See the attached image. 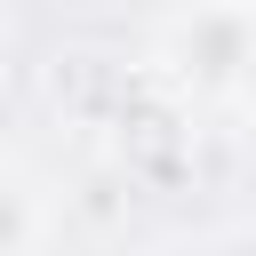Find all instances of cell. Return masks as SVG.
Returning a JSON list of instances; mask_svg holds the SVG:
<instances>
[{
  "mask_svg": "<svg viewBox=\"0 0 256 256\" xmlns=\"http://www.w3.org/2000/svg\"><path fill=\"white\" fill-rule=\"evenodd\" d=\"M240 96H248V112H256V40H248V56H240Z\"/></svg>",
  "mask_w": 256,
  "mask_h": 256,
  "instance_id": "6da1fadb",
  "label": "cell"
}]
</instances>
